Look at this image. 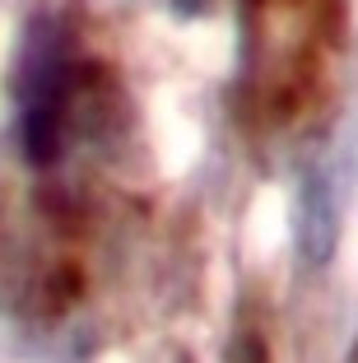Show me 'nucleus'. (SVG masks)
Masks as SVG:
<instances>
[{"instance_id": "4", "label": "nucleus", "mask_w": 358, "mask_h": 363, "mask_svg": "<svg viewBox=\"0 0 358 363\" xmlns=\"http://www.w3.org/2000/svg\"><path fill=\"white\" fill-rule=\"evenodd\" d=\"M172 5H177L181 14H191V10H201V0H172Z\"/></svg>"}, {"instance_id": "2", "label": "nucleus", "mask_w": 358, "mask_h": 363, "mask_svg": "<svg viewBox=\"0 0 358 363\" xmlns=\"http://www.w3.org/2000/svg\"><path fill=\"white\" fill-rule=\"evenodd\" d=\"M293 238H298V257L307 266H326L335 257V238H340V205L335 186L326 172H307L298 186L293 205Z\"/></svg>"}, {"instance_id": "3", "label": "nucleus", "mask_w": 358, "mask_h": 363, "mask_svg": "<svg viewBox=\"0 0 358 363\" xmlns=\"http://www.w3.org/2000/svg\"><path fill=\"white\" fill-rule=\"evenodd\" d=\"M228 363H270V354H265V340H261L256 331H242V335H233Z\"/></svg>"}, {"instance_id": "1", "label": "nucleus", "mask_w": 358, "mask_h": 363, "mask_svg": "<svg viewBox=\"0 0 358 363\" xmlns=\"http://www.w3.org/2000/svg\"><path fill=\"white\" fill-rule=\"evenodd\" d=\"M14 98H19V140L28 163L38 168L56 163L74 117V98H79V61L52 14H38L23 33L19 65H14Z\"/></svg>"}]
</instances>
